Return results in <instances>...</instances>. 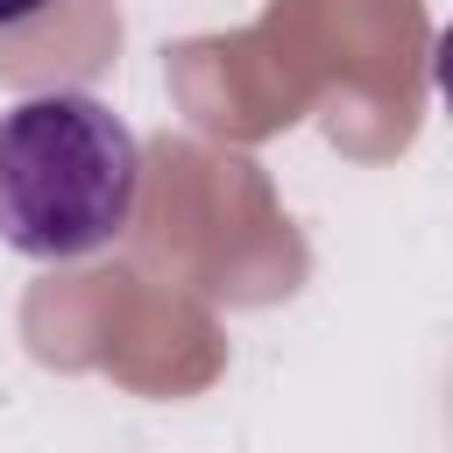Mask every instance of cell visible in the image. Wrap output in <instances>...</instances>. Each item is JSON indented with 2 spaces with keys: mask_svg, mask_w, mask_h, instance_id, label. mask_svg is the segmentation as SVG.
Masks as SVG:
<instances>
[{
  "mask_svg": "<svg viewBox=\"0 0 453 453\" xmlns=\"http://www.w3.org/2000/svg\"><path fill=\"white\" fill-rule=\"evenodd\" d=\"M142 198L134 127L92 92H28L0 113V241L78 262L127 234Z\"/></svg>",
  "mask_w": 453,
  "mask_h": 453,
  "instance_id": "cell-1",
  "label": "cell"
},
{
  "mask_svg": "<svg viewBox=\"0 0 453 453\" xmlns=\"http://www.w3.org/2000/svg\"><path fill=\"white\" fill-rule=\"evenodd\" d=\"M50 0H0V28H14V21H28V14H42Z\"/></svg>",
  "mask_w": 453,
  "mask_h": 453,
  "instance_id": "cell-2",
  "label": "cell"
}]
</instances>
